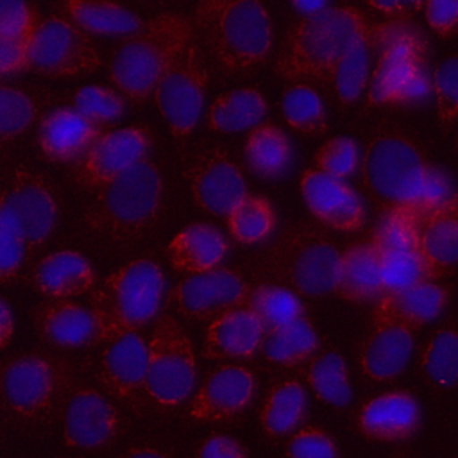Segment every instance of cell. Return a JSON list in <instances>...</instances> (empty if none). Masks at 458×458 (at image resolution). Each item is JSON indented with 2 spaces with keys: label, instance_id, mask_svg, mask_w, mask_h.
Masks as SVG:
<instances>
[{
  "label": "cell",
  "instance_id": "obj_40",
  "mask_svg": "<svg viewBox=\"0 0 458 458\" xmlns=\"http://www.w3.org/2000/svg\"><path fill=\"white\" fill-rule=\"evenodd\" d=\"M231 236L240 243H256L265 240L276 227L272 204L256 193H247L225 216Z\"/></svg>",
  "mask_w": 458,
  "mask_h": 458
},
{
  "label": "cell",
  "instance_id": "obj_8",
  "mask_svg": "<svg viewBox=\"0 0 458 458\" xmlns=\"http://www.w3.org/2000/svg\"><path fill=\"white\" fill-rule=\"evenodd\" d=\"M68 386V369L45 354L18 356L2 369L4 406L27 424L47 422L63 404Z\"/></svg>",
  "mask_w": 458,
  "mask_h": 458
},
{
  "label": "cell",
  "instance_id": "obj_16",
  "mask_svg": "<svg viewBox=\"0 0 458 458\" xmlns=\"http://www.w3.org/2000/svg\"><path fill=\"white\" fill-rule=\"evenodd\" d=\"M188 179L195 202L211 215L227 216L247 195L240 168L220 148L200 152L188 170Z\"/></svg>",
  "mask_w": 458,
  "mask_h": 458
},
{
  "label": "cell",
  "instance_id": "obj_55",
  "mask_svg": "<svg viewBox=\"0 0 458 458\" xmlns=\"http://www.w3.org/2000/svg\"><path fill=\"white\" fill-rule=\"evenodd\" d=\"M120 458H170V456L156 447H131Z\"/></svg>",
  "mask_w": 458,
  "mask_h": 458
},
{
  "label": "cell",
  "instance_id": "obj_9",
  "mask_svg": "<svg viewBox=\"0 0 458 458\" xmlns=\"http://www.w3.org/2000/svg\"><path fill=\"white\" fill-rule=\"evenodd\" d=\"M426 43L419 32L394 23L369 81L370 104H406L429 91L426 75Z\"/></svg>",
  "mask_w": 458,
  "mask_h": 458
},
{
  "label": "cell",
  "instance_id": "obj_20",
  "mask_svg": "<svg viewBox=\"0 0 458 458\" xmlns=\"http://www.w3.org/2000/svg\"><path fill=\"white\" fill-rule=\"evenodd\" d=\"M254 376L242 365L213 370L190 404V415L200 422H222L242 413L254 395Z\"/></svg>",
  "mask_w": 458,
  "mask_h": 458
},
{
  "label": "cell",
  "instance_id": "obj_44",
  "mask_svg": "<svg viewBox=\"0 0 458 458\" xmlns=\"http://www.w3.org/2000/svg\"><path fill=\"white\" fill-rule=\"evenodd\" d=\"M36 113V104L25 91L9 84L0 88V134L5 143L21 134Z\"/></svg>",
  "mask_w": 458,
  "mask_h": 458
},
{
  "label": "cell",
  "instance_id": "obj_42",
  "mask_svg": "<svg viewBox=\"0 0 458 458\" xmlns=\"http://www.w3.org/2000/svg\"><path fill=\"white\" fill-rule=\"evenodd\" d=\"M381 277L385 292L404 290L428 281H437V274L419 250L381 254Z\"/></svg>",
  "mask_w": 458,
  "mask_h": 458
},
{
  "label": "cell",
  "instance_id": "obj_53",
  "mask_svg": "<svg viewBox=\"0 0 458 458\" xmlns=\"http://www.w3.org/2000/svg\"><path fill=\"white\" fill-rule=\"evenodd\" d=\"M29 45L27 41L0 39V72L4 75L29 68Z\"/></svg>",
  "mask_w": 458,
  "mask_h": 458
},
{
  "label": "cell",
  "instance_id": "obj_23",
  "mask_svg": "<svg viewBox=\"0 0 458 458\" xmlns=\"http://www.w3.org/2000/svg\"><path fill=\"white\" fill-rule=\"evenodd\" d=\"M449 301V290L437 281H428L411 288L385 292L377 297L372 320L395 322L410 329H419L437 318Z\"/></svg>",
  "mask_w": 458,
  "mask_h": 458
},
{
  "label": "cell",
  "instance_id": "obj_47",
  "mask_svg": "<svg viewBox=\"0 0 458 458\" xmlns=\"http://www.w3.org/2000/svg\"><path fill=\"white\" fill-rule=\"evenodd\" d=\"M433 91L440 125H453L458 120V55L437 64L433 72Z\"/></svg>",
  "mask_w": 458,
  "mask_h": 458
},
{
  "label": "cell",
  "instance_id": "obj_46",
  "mask_svg": "<svg viewBox=\"0 0 458 458\" xmlns=\"http://www.w3.org/2000/svg\"><path fill=\"white\" fill-rule=\"evenodd\" d=\"M313 166L320 174L344 181L358 166V145L347 136L327 140L315 154Z\"/></svg>",
  "mask_w": 458,
  "mask_h": 458
},
{
  "label": "cell",
  "instance_id": "obj_33",
  "mask_svg": "<svg viewBox=\"0 0 458 458\" xmlns=\"http://www.w3.org/2000/svg\"><path fill=\"white\" fill-rule=\"evenodd\" d=\"M63 9L75 25L95 34L127 38L145 25L138 14L113 2L68 0L63 4Z\"/></svg>",
  "mask_w": 458,
  "mask_h": 458
},
{
  "label": "cell",
  "instance_id": "obj_26",
  "mask_svg": "<svg viewBox=\"0 0 458 458\" xmlns=\"http://www.w3.org/2000/svg\"><path fill=\"white\" fill-rule=\"evenodd\" d=\"M265 336V329L249 308L231 310L209 322L204 338V356L208 360L249 358Z\"/></svg>",
  "mask_w": 458,
  "mask_h": 458
},
{
  "label": "cell",
  "instance_id": "obj_50",
  "mask_svg": "<svg viewBox=\"0 0 458 458\" xmlns=\"http://www.w3.org/2000/svg\"><path fill=\"white\" fill-rule=\"evenodd\" d=\"M288 458H340L333 437L320 428H302L286 444Z\"/></svg>",
  "mask_w": 458,
  "mask_h": 458
},
{
  "label": "cell",
  "instance_id": "obj_4",
  "mask_svg": "<svg viewBox=\"0 0 458 458\" xmlns=\"http://www.w3.org/2000/svg\"><path fill=\"white\" fill-rule=\"evenodd\" d=\"M193 23L179 13H161L122 39L109 61L111 82L140 104L193 41Z\"/></svg>",
  "mask_w": 458,
  "mask_h": 458
},
{
  "label": "cell",
  "instance_id": "obj_2",
  "mask_svg": "<svg viewBox=\"0 0 458 458\" xmlns=\"http://www.w3.org/2000/svg\"><path fill=\"white\" fill-rule=\"evenodd\" d=\"M369 29L365 14L351 5L306 14L288 30L276 72L288 81L333 82L342 59Z\"/></svg>",
  "mask_w": 458,
  "mask_h": 458
},
{
  "label": "cell",
  "instance_id": "obj_27",
  "mask_svg": "<svg viewBox=\"0 0 458 458\" xmlns=\"http://www.w3.org/2000/svg\"><path fill=\"white\" fill-rule=\"evenodd\" d=\"M32 283L45 297L66 301L86 293L93 286L95 270L82 254L75 250H55L38 263Z\"/></svg>",
  "mask_w": 458,
  "mask_h": 458
},
{
  "label": "cell",
  "instance_id": "obj_43",
  "mask_svg": "<svg viewBox=\"0 0 458 458\" xmlns=\"http://www.w3.org/2000/svg\"><path fill=\"white\" fill-rule=\"evenodd\" d=\"M123 106L125 100L118 91L100 84L82 86L73 97V109L100 127L118 120Z\"/></svg>",
  "mask_w": 458,
  "mask_h": 458
},
{
  "label": "cell",
  "instance_id": "obj_13",
  "mask_svg": "<svg viewBox=\"0 0 458 458\" xmlns=\"http://www.w3.org/2000/svg\"><path fill=\"white\" fill-rule=\"evenodd\" d=\"M0 208L9 211L30 252L38 250L55 227V193L50 182L29 166L18 165L7 172Z\"/></svg>",
  "mask_w": 458,
  "mask_h": 458
},
{
  "label": "cell",
  "instance_id": "obj_24",
  "mask_svg": "<svg viewBox=\"0 0 458 458\" xmlns=\"http://www.w3.org/2000/svg\"><path fill=\"white\" fill-rule=\"evenodd\" d=\"M413 351V329L395 322H374L360 349V367L372 381L397 377Z\"/></svg>",
  "mask_w": 458,
  "mask_h": 458
},
{
  "label": "cell",
  "instance_id": "obj_10",
  "mask_svg": "<svg viewBox=\"0 0 458 458\" xmlns=\"http://www.w3.org/2000/svg\"><path fill=\"white\" fill-rule=\"evenodd\" d=\"M195 372L191 340L175 317L161 315L148 340L147 395L161 408H175L190 395Z\"/></svg>",
  "mask_w": 458,
  "mask_h": 458
},
{
  "label": "cell",
  "instance_id": "obj_39",
  "mask_svg": "<svg viewBox=\"0 0 458 458\" xmlns=\"http://www.w3.org/2000/svg\"><path fill=\"white\" fill-rule=\"evenodd\" d=\"M306 379L315 395L327 404L347 406L352 399L347 367L336 351H324L315 356L306 369Z\"/></svg>",
  "mask_w": 458,
  "mask_h": 458
},
{
  "label": "cell",
  "instance_id": "obj_45",
  "mask_svg": "<svg viewBox=\"0 0 458 458\" xmlns=\"http://www.w3.org/2000/svg\"><path fill=\"white\" fill-rule=\"evenodd\" d=\"M370 242L381 254L419 250L417 224L403 215H383L372 231Z\"/></svg>",
  "mask_w": 458,
  "mask_h": 458
},
{
  "label": "cell",
  "instance_id": "obj_30",
  "mask_svg": "<svg viewBox=\"0 0 458 458\" xmlns=\"http://www.w3.org/2000/svg\"><path fill=\"white\" fill-rule=\"evenodd\" d=\"M385 292L381 277V254L376 245L360 242L342 252L336 293L349 302L360 304Z\"/></svg>",
  "mask_w": 458,
  "mask_h": 458
},
{
  "label": "cell",
  "instance_id": "obj_57",
  "mask_svg": "<svg viewBox=\"0 0 458 458\" xmlns=\"http://www.w3.org/2000/svg\"><path fill=\"white\" fill-rule=\"evenodd\" d=\"M293 7L301 13H304V16H306V14H315L322 9H326L327 4H324V2H295Z\"/></svg>",
  "mask_w": 458,
  "mask_h": 458
},
{
  "label": "cell",
  "instance_id": "obj_5",
  "mask_svg": "<svg viewBox=\"0 0 458 458\" xmlns=\"http://www.w3.org/2000/svg\"><path fill=\"white\" fill-rule=\"evenodd\" d=\"M195 27L218 66L227 73H243L268 57L272 23L259 2H200L195 7Z\"/></svg>",
  "mask_w": 458,
  "mask_h": 458
},
{
  "label": "cell",
  "instance_id": "obj_11",
  "mask_svg": "<svg viewBox=\"0 0 458 458\" xmlns=\"http://www.w3.org/2000/svg\"><path fill=\"white\" fill-rule=\"evenodd\" d=\"M100 63L88 32L61 14L41 20L29 45V68L48 77L91 73Z\"/></svg>",
  "mask_w": 458,
  "mask_h": 458
},
{
  "label": "cell",
  "instance_id": "obj_14",
  "mask_svg": "<svg viewBox=\"0 0 458 458\" xmlns=\"http://www.w3.org/2000/svg\"><path fill=\"white\" fill-rule=\"evenodd\" d=\"M252 286L231 268L186 276L168 293V306L191 320H215L216 317L243 308Z\"/></svg>",
  "mask_w": 458,
  "mask_h": 458
},
{
  "label": "cell",
  "instance_id": "obj_19",
  "mask_svg": "<svg viewBox=\"0 0 458 458\" xmlns=\"http://www.w3.org/2000/svg\"><path fill=\"white\" fill-rule=\"evenodd\" d=\"M301 193L311 215L327 227L354 233L365 225L363 202L344 181L308 168L301 177Z\"/></svg>",
  "mask_w": 458,
  "mask_h": 458
},
{
  "label": "cell",
  "instance_id": "obj_12",
  "mask_svg": "<svg viewBox=\"0 0 458 458\" xmlns=\"http://www.w3.org/2000/svg\"><path fill=\"white\" fill-rule=\"evenodd\" d=\"M206 86V63L193 39L154 89L156 106L175 138L190 136L197 125Z\"/></svg>",
  "mask_w": 458,
  "mask_h": 458
},
{
  "label": "cell",
  "instance_id": "obj_52",
  "mask_svg": "<svg viewBox=\"0 0 458 458\" xmlns=\"http://www.w3.org/2000/svg\"><path fill=\"white\" fill-rule=\"evenodd\" d=\"M197 458H249V453L234 437L213 433L199 445Z\"/></svg>",
  "mask_w": 458,
  "mask_h": 458
},
{
  "label": "cell",
  "instance_id": "obj_37",
  "mask_svg": "<svg viewBox=\"0 0 458 458\" xmlns=\"http://www.w3.org/2000/svg\"><path fill=\"white\" fill-rule=\"evenodd\" d=\"M245 308L256 315L265 333L286 327L302 318L304 313L299 295L274 283H259L258 286H252Z\"/></svg>",
  "mask_w": 458,
  "mask_h": 458
},
{
  "label": "cell",
  "instance_id": "obj_7",
  "mask_svg": "<svg viewBox=\"0 0 458 458\" xmlns=\"http://www.w3.org/2000/svg\"><path fill=\"white\" fill-rule=\"evenodd\" d=\"M340 259L342 252L320 227L297 224L288 227L263 254L259 268L279 286L320 297L336 293Z\"/></svg>",
  "mask_w": 458,
  "mask_h": 458
},
{
  "label": "cell",
  "instance_id": "obj_51",
  "mask_svg": "<svg viewBox=\"0 0 458 458\" xmlns=\"http://www.w3.org/2000/svg\"><path fill=\"white\" fill-rule=\"evenodd\" d=\"M424 16L431 30L438 36H451L458 30V0H431L422 4Z\"/></svg>",
  "mask_w": 458,
  "mask_h": 458
},
{
  "label": "cell",
  "instance_id": "obj_34",
  "mask_svg": "<svg viewBox=\"0 0 458 458\" xmlns=\"http://www.w3.org/2000/svg\"><path fill=\"white\" fill-rule=\"evenodd\" d=\"M306 392L295 379L276 383L259 411V424L268 437H284L293 431L306 415Z\"/></svg>",
  "mask_w": 458,
  "mask_h": 458
},
{
  "label": "cell",
  "instance_id": "obj_49",
  "mask_svg": "<svg viewBox=\"0 0 458 458\" xmlns=\"http://www.w3.org/2000/svg\"><path fill=\"white\" fill-rule=\"evenodd\" d=\"M27 245L21 231L9 215V211L0 208V276L2 281H11L23 261Z\"/></svg>",
  "mask_w": 458,
  "mask_h": 458
},
{
  "label": "cell",
  "instance_id": "obj_28",
  "mask_svg": "<svg viewBox=\"0 0 458 458\" xmlns=\"http://www.w3.org/2000/svg\"><path fill=\"white\" fill-rule=\"evenodd\" d=\"M225 252L227 242L224 234L213 225L202 222L186 225L166 247L170 265L186 276L216 268Z\"/></svg>",
  "mask_w": 458,
  "mask_h": 458
},
{
  "label": "cell",
  "instance_id": "obj_48",
  "mask_svg": "<svg viewBox=\"0 0 458 458\" xmlns=\"http://www.w3.org/2000/svg\"><path fill=\"white\" fill-rule=\"evenodd\" d=\"M41 23L34 5L25 2H0V39L32 41V36Z\"/></svg>",
  "mask_w": 458,
  "mask_h": 458
},
{
  "label": "cell",
  "instance_id": "obj_29",
  "mask_svg": "<svg viewBox=\"0 0 458 458\" xmlns=\"http://www.w3.org/2000/svg\"><path fill=\"white\" fill-rule=\"evenodd\" d=\"M34 324L39 336L64 349L93 344L95 320L91 310L72 301H52L36 310Z\"/></svg>",
  "mask_w": 458,
  "mask_h": 458
},
{
  "label": "cell",
  "instance_id": "obj_36",
  "mask_svg": "<svg viewBox=\"0 0 458 458\" xmlns=\"http://www.w3.org/2000/svg\"><path fill=\"white\" fill-rule=\"evenodd\" d=\"M420 372L428 385L449 390L458 385V327L444 326L435 331L420 352Z\"/></svg>",
  "mask_w": 458,
  "mask_h": 458
},
{
  "label": "cell",
  "instance_id": "obj_15",
  "mask_svg": "<svg viewBox=\"0 0 458 458\" xmlns=\"http://www.w3.org/2000/svg\"><path fill=\"white\" fill-rule=\"evenodd\" d=\"M152 138L147 127L106 131L72 166L81 188L98 190L147 157Z\"/></svg>",
  "mask_w": 458,
  "mask_h": 458
},
{
  "label": "cell",
  "instance_id": "obj_32",
  "mask_svg": "<svg viewBox=\"0 0 458 458\" xmlns=\"http://www.w3.org/2000/svg\"><path fill=\"white\" fill-rule=\"evenodd\" d=\"M267 113V100L256 88H238L218 95L209 106L208 125L220 132L254 129Z\"/></svg>",
  "mask_w": 458,
  "mask_h": 458
},
{
  "label": "cell",
  "instance_id": "obj_22",
  "mask_svg": "<svg viewBox=\"0 0 458 458\" xmlns=\"http://www.w3.org/2000/svg\"><path fill=\"white\" fill-rule=\"evenodd\" d=\"M102 134L100 125L75 109L63 107L47 114L39 123L38 147L50 161L75 163Z\"/></svg>",
  "mask_w": 458,
  "mask_h": 458
},
{
  "label": "cell",
  "instance_id": "obj_18",
  "mask_svg": "<svg viewBox=\"0 0 458 458\" xmlns=\"http://www.w3.org/2000/svg\"><path fill=\"white\" fill-rule=\"evenodd\" d=\"M120 428L118 410L98 390L86 386L68 397L63 419V435L68 447H102L118 437Z\"/></svg>",
  "mask_w": 458,
  "mask_h": 458
},
{
  "label": "cell",
  "instance_id": "obj_3",
  "mask_svg": "<svg viewBox=\"0 0 458 458\" xmlns=\"http://www.w3.org/2000/svg\"><path fill=\"white\" fill-rule=\"evenodd\" d=\"M165 213V181L159 166L145 157L98 188L84 222L100 238L132 245L148 236Z\"/></svg>",
  "mask_w": 458,
  "mask_h": 458
},
{
  "label": "cell",
  "instance_id": "obj_31",
  "mask_svg": "<svg viewBox=\"0 0 458 458\" xmlns=\"http://www.w3.org/2000/svg\"><path fill=\"white\" fill-rule=\"evenodd\" d=\"M392 30H394V23L370 25L367 34L361 39H358L352 45V48L347 52V55L342 59L333 77V86L342 104H352L360 97V93L367 86V81H370L369 75H372L370 73L372 54L379 47L381 48L385 47Z\"/></svg>",
  "mask_w": 458,
  "mask_h": 458
},
{
  "label": "cell",
  "instance_id": "obj_56",
  "mask_svg": "<svg viewBox=\"0 0 458 458\" xmlns=\"http://www.w3.org/2000/svg\"><path fill=\"white\" fill-rule=\"evenodd\" d=\"M370 7L385 13V14H403L406 9H410V4H401V2H370Z\"/></svg>",
  "mask_w": 458,
  "mask_h": 458
},
{
  "label": "cell",
  "instance_id": "obj_35",
  "mask_svg": "<svg viewBox=\"0 0 458 458\" xmlns=\"http://www.w3.org/2000/svg\"><path fill=\"white\" fill-rule=\"evenodd\" d=\"M318 349V336L308 318H299L286 327L265 333L259 352L272 363L293 367L311 358Z\"/></svg>",
  "mask_w": 458,
  "mask_h": 458
},
{
  "label": "cell",
  "instance_id": "obj_25",
  "mask_svg": "<svg viewBox=\"0 0 458 458\" xmlns=\"http://www.w3.org/2000/svg\"><path fill=\"white\" fill-rule=\"evenodd\" d=\"M417 231L419 252L437 277L458 265V195H451L424 215Z\"/></svg>",
  "mask_w": 458,
  "mask_h": 458
},
{
  "label": "cell",
  "instance_id": "obj_38",
  "mask_svg": "<svg viewBox=\"0 0 458 458\" xmlns=\"http://www.w3.org/2000/svg\"><path fill=\"white\" fill-rule=\"evenodd\" d=\"M290 156L292 147L283 129L274 123H259L250 129L245 141V157L258 175H279L288 166Z\"/></svg>",
  "mask_w": 458,
  "mask_h": 458
},
{
  "label": "cell",
  "instance_id": "obj_6",
  "mask_svg": "<svg viewBox=\"0 0 458 458\" xmlns=\"http://www.w3.org/2000/svg\"><path fill=\"white\" fill-rule=\"evenodd\" d=\"M163 286V270L148 258L134 259L109 274L91 297L89 310L95 320L91 345L145 326L159 310Z\"/></svg>",
  "mask_w": 458,
  "mask_h": 458
},
{
  "label": "cell",
  "instance_id": "obj_21",
  "mask_svg": "<svg viewBox=\"0 0 458 458\" xmlns=\"http://www.w3.org/2000/svg\"><path fill=\"white\" fill-rule=\"evenodd\" d=\"M420 419L417 399L406 390H392L367 401L356 415V426L367 438L399 442L419 429Z\"/></svg>",
  "mask_w": 458,
  "mask_h": 458
},
{
  "label": "cell",
  "instance_id": "obj_54",
  "mask_svg": "<svg viewBox=\"0 0 458 458\" xmlns=\"http://www.w3.org/2000/svg\"><path fill=\"white\" fill-rule=\"evenodd\" d=\"M13 333H14V322H13L11 308H9L7 301H2L0 302V342H2V347L9 345Z\"/></svg>",
  "mask_w": 458,
  "mask_h": 458
},
{
  "label": "cell",
  "instance_id": "obj_41",
  "mask_svg": "<svg viewBox=\"0 0 458 458\" xmlns=\"http://www.w3.org/2000/svg\"><path fill=\"white\" fill-rule=\"evenodd\" d=\"M281 107L286 123L304 134H324L327 131L326 111L318 93L304 84L295 82L284 89Z\"/></svg>",
  "mask_w": 458,
  "mask_h": 458
},
{
  "label": "cell",
  "instance_id": "obj_17",
  "mask_svg": "<svg viewBox=\"0 0 458 458\" xmlns=\"http://www.w3.org/2000/svg\"><path fill=\"white\" fill-rule=\"evenodd\" d=\"M148 342L131 331L107 342L98 367V381L116 399L136 406L145 392Z\"/></svg>",
  "mask_w": 458,
  "mask_h": 458
},
{
  "label": "cell",
  "instance_id": "obj_1",
  "mask_svg": "<svg viewBox=\"0 0 458 458\" xmlns=\"http://www.w3.org/2000/svg\"><path fill=\"white\" fill-rule=\"evenodd\" d=\"M361 181L383 215H403L415 224L453 195L419 143L394 127L377 129L369 140Z\"/></svg>",
  "mask_w": 458,
  "mask_h": 458
}]
</instances>
